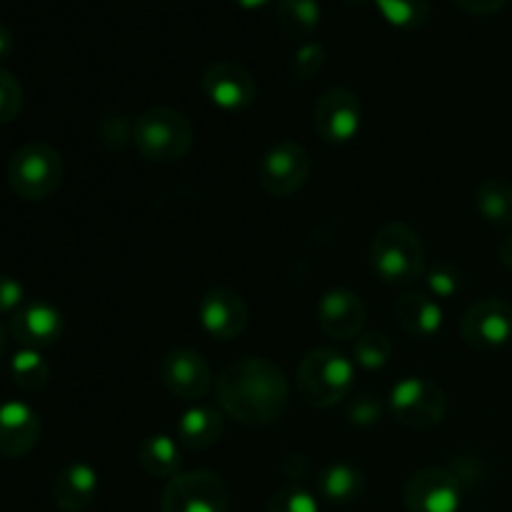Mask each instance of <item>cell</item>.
<instances>
[{"label": "cell", "mask_w": 512, "mask_h": 512, "mask_svg": "<svg viewBox=\"0 0 512 512\" xmlns=\"http://www.w3.org/2000/svg\"><path fill=\"white\" fill-rule=\"evenodd\" d=\"M220 410L245 428H268L283 418L290 403V383L283 368L268 358H243L220 373Z\"/></svg>", "instance_id": "6da1fadb"}, {"label": "cell", "mask_w": 512, "mask_h": 512, "mask_svg": "<svg viewBox=\"0 0 512 512\" xmlns=\"http://www.w3.org/2000/svg\"><path fill=\"white\" fill-rule=\"evenodd\" d=\"M370 268L380 283L393 288L418 283L428 270L423 240L405 223L383 225L370 243Z\"/></svg>", "instance_id": "7a4b0ae2"}, {"label": "cell", "mask_w": 512, "mask_h": 512, "mask_svg": "<svg viewBox=\"0 0 512 512\" xmlns=\"http://www.w3.org/2000/svg\"><path fill=\"white\" fill-rule=\"evenodd\" d=\"M355 383V363L340 350L315 348L300 360L295 385L305 405L328 410L350 398Z\"/></svg>", "instance_id": "3957f363"}, {"label": "cell", "mask_w": 512, "mask_h": 512, "mask_svg": "<svg viewBox=\"0 0 512 512\" xmlns=\"http://www.w3.org/2000/svg\"><path fill=\"white\" fill-rule=\"evenodd\" d=\"M193 125L180 110L155 105L133 123V145L150 163H178L193 148Z\"/></svg>", "instance_id": "277c9868"}, {"label": "cell", "mask_w": 512, "mask_h": 512, "mask_svg": "<svg viewBox=\"0 0 512 512\" xmlns=\"http://www.w3.org/2000/svg\"><path fill=\"white\" fill-rule=\"evenodd\" d=\"M10 190L23 200H45L63 183V158L43 140L20 145L5 168Z\"/></svg>", "instance_id": "5b68a950"}, {"label": "cell", "mask_w": 512, "mask_h": 512, "mask_svg": "<svg viewBox=\"0 0 512 512\" xmlns=\"http://www.w3.org/2000/svg\"><path fill=\"white\" fill-rule=\"evenodd\" d=\"M388 408L400 425L410 430L438 428L448 413V395L435 380L408 375L393 385Z\"/></svg>", "instance_id": "8992f818"}, {"label": "cell", "mask_w": 512, "mask_h": 512, "mask_svg": "<svg viewBox=\"0 0 512 512\" xmlns=\"http://www.w3.org/2000/svg\"><path fill=\"white\" fill-rule=\"evenodd\" d=\"M230 490L213 470H190L168 480L160 495V512H228Z\"/></svg>", "instance_id": "52a82bcc"}, {"label": "cell", "mask_w": 512, "mask_h": 512, "mask_svg": "<svg viewBox=\"0 0 512 512\" xmlns=\"http://www.w3.org/2000/svg\"><path fill=\"white\" fill-rule=\"evenodd\" d=\"M310 155L295 140H278L263 153L258 163V183L273 198H290L310 178Z\"/></svg>", "instance_id": "ba28073f"}, {"label": "cell", "mask_w": 512, "mask_h": 512, "mask_svg": "<svg viewBox=\"0 0 512 512\" xmlns=\"http://www.w3.org/2000/svg\"><path fill=\"white\" fill-rule=\"evenodd\" d=\"M463 483L448 468L415 470L403 488V503L408 512H460Z\"/></svg>", "instance_id": "9c48e42d"}, {"label": "cell", "mask_w": 512, "mask_h": 512, "mask_svg": "<svg viewBox=\"0 0 512 512\" xmlns=\"http://www.w3.org/2000/svg\"><path fill=\"white\" fill-rule=\"evenodd\" d=\"M160 383L170 395L198 403L213 390V368L200 350L173 348L160 360Z\"/></svg>", "instance_id": "30bf717a"}, {"label": "cell", "mask_w": 512, "mask_h": 512, "mask_svg": "<svg viewBox=\"0 0 512 512\" xmlns=\"http://www.w3.org/2000/svg\"><path fill=\"white\" fill-rule=\"evenodd\" d=\"M313 125L325 143H350L363 125V103L350 88H328L315 103Z\"/></svg>", "instance_id": "8fae6325"}, {"label": "cell", "mask_w": 512, "mask_h": 512, "mask_svg": "<svg viewBox=\"0 0 512 512\" xmlns=\"http://www.w3.org/2000/svg\"><path fill=\"white\" fill-rule=\"evenodd\" d=\"M460 335L473 350H498L512 340V305L500 298H483L465 310Z\"/></svg>", "instance_id": "7c38bea8"}, {"label": "cell", "mask_w": 512, "mask_h": 512, "mask_svg": "<svg viewBox=\"0 0 512 512\" xmlns=\"http://www.w3.org/2000/svg\"><path fill=\"white\" fill-rule=\"evenodd\" d=\"M203 90L215 108L228 110V113L250 108L258 98L255 75L235 60L210 63L203 73Z\"/></svg>", "instance_id": "4fadbf2b"}, {"label": "cell", "mask_w": 512, "mask_h": 512, "mask_svg": "<svg viewBox=\"0 0 512 512\" xmlns=\"http://www.w3.org/2000/svg\"><path fill=\"white\" fill-rule=\"evenodd\" d=\"M250 310L243 295L233 288H213L200 298L198 323L210 338L235 340L248 328Z\"/></svg>", "instance_id": "5bb4252c"}, {"label": "cell", "mask_w": 512, "mask_h": 512, "mask_svg": "<svg viewBox=\"0 0 512 512\" xmlns=\"http://www.w3.org/2000/svg\"><path fill=\"white\" fill-rule=\"evenodd\" d=\"M318 328L323 330L328 338L333 340H350L360 338L368 320V310H365L363 298L353 290L335 288L320 298L318 310Z\"/></svg>", "instance_id": "9a60e30c"}, {"label": "cell", "mask_w": 512, "mask_h": 512, "mask_svg": "<svg viewBox=\"0 0 512 512\" xmlns=\"http://www.w3.org/2000/svg\"><path fill=\"white\" fill-rule=\"evenodd\" d=\"M8 330L23 348H53L63 338L65 318L55 305L43 303V300H33V303H25L18 313L10 315Z\"/></svg>", "instance_id": "2e32d148"}, {"label": "cell", "mask_w": 512, "mask_h": 512, "mask_svg": "<svg viewBox=\"0 0 512 512\" xmlns=\"http://www.w3.org/2000/svg\"><path fill=\"white\" fill-rule=\"evenodd\" d=\"M43 423L33 405L23 400H5L0 405V455L20 460L38 445Z\"/></svg>", "instance_id": "e0dca14e"}, {"label": "cell", "mask_w": 512, "mask_h": 512, "mask_svg": "<svg viewBox=\"0 0 512 512\" xmlns=\"http://www.w3.org/2000/svg\"><path fill=\"white\" fill-rule=\"evenodd\" d=\"M98 495V473L88 463H70L55 475L53 503L63 512H83Z\"/></svg>", "instance_id": "ac0fdd59"}, {"label": "cell", "mask_w": 512, "mask_h": 512, "mask_svg": "<svg viewBox=\"0 0 512 512\" xmlns=\"http://www.w3.org/2000/svg\"><path fill=\"white\" fill-rule=\"evenodd\" d=\"M395 318L410 338L428 340L440 333L445 315L438 300L428 293H405L395 303Z\"/></svg>", "instance_id": "d6986e66"}, {"label": "cell", "mask_w": 512, "mask_h": 512, "mask_svg": "<svg viewBox=\"0 0 512 512\" xmlns=\"http://www.w3.org/2000/svg\"><path fill=\"white\" fill-rule=\"evenodd\" d=\"M223 413L210 405H193L178 420V443L188 450H208L223 438Z\"/></svg>", "instance_id": "ffe728a7"}, {"label": "cell", "mask_w": 512, "mask_h": 512, "mask_svg": "<svg viewBox=\"0 0 512 512\" xmlns=\"http://www.w3.org/2000/svg\"><path fill=\"white\" fill-rule=\"evenodd\" d=\"M365 475L353 463H330L318 475L320 498L330 505H350L363 498Z\"/></svg>", "instance_id": "44dd1931"}, {"label": "cell", "mask_w": 512, "mask_h": 512, "mask_svg": "<svg viewBox=\"0 0 512 512\" xmlns=\"http://www.w3.org/2000/svg\"><path fill=\"white\" fill-rule=\"evenodd\" d=\"M138 463L150 478L173 480L175 475H180V465H183L178 440L165 433L148 435L138 448Z\"/></svg>", "instance_id": "7402d4cb"}, {"label": "cell", "mask_w": 512, "mask_h": 512, "mask_svg": "<svg viewBox=\"0 0 512 512\" xmlns=\"http://www.w3.org/2000/svg\"><path fill=\"white\" fill-rule=\"evenodd\" d=\"M475 208L485 223L495 228L512 225V183L505 178H488L475 190Z\"/></svg>", "instance_id": "603a6c76"}, {"label": "cell", "mask_w": 512, "mask_h": 512, "mask_svg": "<svg viewBox=\"0 0 512 512\" xmlns=\"http://www.w3.org/2000/svg\"><path fill=\"white\" fill-rule=\"evenodd\" d=\"M275 20L288 38H310L320 28L323 8L318 0H278Z\"/></svg>", "instance_id": "cb8c5ba5"}, {"label": "cell", "mask_w": 512, "mask_h": 512, "mask_svg": "<svg viewBox=\"0 0 512 512\" xmlns=\"http://www.w3.org/2000/svg\"><path fill=\"white\" fill-rule=\"evenodd\" d=\"M10 378L23 393H38L48 385L50 365L40 350L23 348L10 358Z\"/></svg>", "instance_id": "d4e9b609"}, {"label": "cell", "mask_w": 512, "mask_h": 512, "mask_svg": "<svg viewBox=\"0 0 512 512\" xmlns=\"http://www.w3.org/2000/svg\"><path fill=\"white\" fill-rule=\"evenodd\" d=\"M375 8L393 28L418 30L428 23L433 0H375Z\"/></svg>", "instance_id": "484cf974"}, {"label": "cell", "mask_w": 512, "mask_h": 512, "mask_svg": "<svg viewBox=\"0 0 512 512\" xmlns=\"http://www.w3.org/2000/svg\"><path fill=\"white\" fill-rule=\"evenodd\" d=\"M355 363L363 370H383L393 358V340L383 330H370L363 333L355 343Z\"/></svg>", "instance_id": "4316f807"}, {"label": "cell", "mask_w": 512, "mask_h": 512, "mask_svg": "<svg viewBox=\"0 0 512 512\" xmlns=\"http://www.w3.org/2000/svg\"><path fill=\"white\" fill-rule=\"evenodd\" d=\"M265 512H320V505L318 498L303 485H285L275 490Z\"/></svg>", "instance_id": "83f0119b"}, {"label": "cell", "mask_w": 512, "mask_h": 512, "mask_svg": "<svg viewBox=\"0 0 512 512\" xmlns=\"http://www.w3.org/2000/svg\"><path fill=\"white\" fill-rule=\"evenodd\" d=\"M425 285H428L430 298L438 300H450L460 288H463V278H460V270L453 268L448 263H438L433 268L425 270Z\"/></svg>", "instance_id": "f1b7e54d"}, {"label": "cell", "mask_w": 512, "mask_h": 512, "mask_svg": "<svg viewBox=\"0 0 512 512\" xmlns=\"http://www.w3.org/2000/svg\"><path fill=\"white\" fill-rule=\"evenodd\" d=\"M325 60H328V53H325L323 43H315V40H308L298 48V53L293 55V63H290V73L298 80H310L325 68Z\"/></svg>", "instance_id": "f546056e"}, {"label": "cell", "mask_w": 512, "mask_h": 512, "mask_svg": "<svg viewBox=\"0 0 512 512\" xmlns=\"http://www.w3.org/2000/svg\"><path fill=\"white\" fill-rule=\"evenodd\" d=\"M23 85L10 70L0 68V125L13 123L23 110Z\"/></svg>", "instance_id": "4dcf8cb0"}, {"label": "cell", "mask_w": 512, "mask_h": 512, "mask_svg": "<svg viewBox=\"0 0 512 512\" xmlns=\"http://www.w3.org/2000/svg\"><path fill=\"white\" fill-rule=\"evenodd\" d=\"M385 408L378 400V395L373 393H358L350 398L348 403V420L358 428H370V425H378L383 418Z\"/></svg>", "instance_id": "1f68e13d"}, {"label": "cell", "mask_w": 512, "mask_h": 512, "mask_svg": "<svg viewBox=\"0 0 512 512\" xmlns=\"http://www.w3.org/2000/svg\"><path fill=\"white\" fill-rule=\"evenodd\" d=\"M25 305V285L13 275L0 273V315L18 313Z\"/></svg>", "instance_id": "d6a6232c"}, {"label": "cell", "mask_w": 512, "mask_h": 512, "mask_svg": "<svg viewBox=\"0 0 512 512\" xmlns=\"http://www.w3.org/2000/svg\"><path fill=\"white\" fill-rule=\"evenodd\" d=\"M280 473L285 475V480H290V485H300L310 473L308 458L303 453H290L280 465Z\"/></svg>", "instance_id": "836d02e7"}, {"label": "cell", "mask_w": 512, "mask_h": 512, "mask_svg": "<svg viewBox=\"0 0 512 512\" xmlns=\"http://www.w3.org/2000/svg\"><path fill=\"white\" fill-rule=\"evenodd\" d=\"M460 10L473 15H493L508 5V0H453Z\"/></svg>", "instance_id": "e575fe53"}, {"label": "cell", "mask_w": 512, "mask_h": 512, "mask_svg": "<svg viewBox=\"0 0 512 512\" xmlns=\"http://www.w3.org/2000/svg\"><path fill=\"white\" fill-rule=\"evenodd\" d=\"M13 53V33H10L8 25L0 23V60H5Z\"/></svg>", "instance_id": "d590c367"}, {"label": "cell", "mask_w": 512, "mask_h": 512, "mask_svg": "<svg viewBox=\"0 0 512 512\" xmlns=\"http://www.w3.org/2000/svg\"><path fill=\"white\" fill-rule=\"evenodd\" d=\"M498 255H500V263L505 265V268L512 270V233L508 238H503V243H500L498 248Z\"/></svg>", "instance_id": "8d00e7d4"}, {"label": "cell", "mask_w": 512, "mask_h": 512, "mask_svg": "<svg viewBox=\"0 0 512 512\" xmlns=\"http://www.w3.org/2000/svg\"><path fill=\"white\" fill-rule=\"evenodd\" d=\"M233 5H238V8H245V10H255V8H263V5H268L270 0H230Z\"/></svg>", "instance_id": "74e56055"}, {"label": "cell", "mask_w": 512, "mask_h": 512, "mask_svg": "<svg viewBox=\"0 0 512 512\" xmlns=\"http://www.w3.org/2000/svg\"><path fill=\"white\" fill-rule=\"evenodd\" d=\"M5 345H8V338H5V330H3V325H0V358H3V353H5Z\"/></svg>", "instance_id": "f35d334b"}, {"label": "cell", "mask_w": 512, "mask_h": 512, "mask_svg": "<svg viewBox=\"0 0 512 512\" xmlns=\"http://www.w3.org/2000/svg\"><path fill=\"white\" fill-rule=\"evenodd\" d=\"M348 5H365V3H375V0H343Z\"/></svg>", "instance_id": "ab89813d"}]
</instances>
